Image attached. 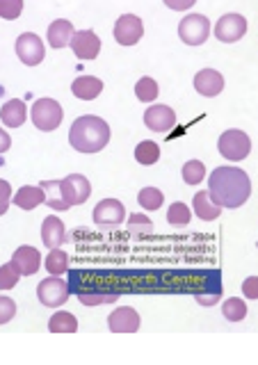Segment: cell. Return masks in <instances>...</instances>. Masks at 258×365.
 <instances>
[{
	"label": "cell",
	"instance_id": "38",
	"mask_svg": "<svg viewBox=\"0 0 258 365\" xmlns=\"http://www.w3.org/2000/svg\"><path fill=\"white\" fill-rule=\"evenodd\" d=\"M243 292L247 299H258V277H250L243 283Z\"/></svg>",
	"mask_w": 258,
	"mask_h": 365
},
{
	"label": "cell",
	"instance_id": "3",
	"mask_svg": "<svg viewBox=\"0 0 258 365\" xmlns=\"http://www.w3.org/2000/svg\"><path fill=\"white\" fill-rule=\"evenodd\" d=\"M30 112H32L34 128H39V131H44V133L55 131V128L62 124V117H64L62 105L53 98H39L32 105Z\"/></svg>",
	"mask_w": 258,
	"mask_h": 365
},
{
	"label": "cell",
	"instance_id": "2",
	"mask_svg": "<svg viewBox=\"0 0 258 365\" xmlns=\"http://www.w3.org/2000/svg\"><path fill=\"white\" fill-rule=\"evenodd\" d=\"M69 142L80 153H98L110 142V126L101 117H91V114L78 117L71 124Z\"/></svg>",
	"mask_w": 258,
	"mask_h": 365
},
{
	"label": "cell",
	"instance_id": "39",
	"mask_svg": "<svg viewBox=\"0 0 258 365\" xmlns=\"http://www.w3.org/2000/svg\"><path fill=\"white\" fill-rule=\"evenodd\" d=\"M9 146H12V137H9L3 128H0V153L9 151Z\"/></svg>",
	"mask_w": 258,
	"mask_h": 365
},
{
	"label": "cell",
	"instance_id": "14",
	"mask_svg": "<svg viewBox=\"0 0 258 365\" xmlns=\"http://www.w3.org/2000/svg\"><path fill=\"white\" fill-rule=\"evenodd\" d=\"M144 124L155 133H167L176 124V112L169 105H151L144 112Z\"/></svg>",
	"mask_w": 258,
	"mask_h": 365
},
{
	"label": "cell",
	"instance_id": "11",
	"mask_svg": "<svg viewBox=\"0 0 258 365\" xmlns=\"http://www.w3.org/2000/svg\"><path fill=\"white\" fill-rule=\"evenodd\" d=\"M71 48H73V53H76V58L82 62L96 60L98 51H101V39L96 36L94 30H78V32H73Z\"/></svg>",
	"mask_w": 258,
	"mask_h": 365
},
{
	"label": "cell",
	"instance_id": "9",
	"mask_svg": "<svg viewBox=\"0 0 258 365\" xmlns=\"http://www.w3.org/2000/svg\"><path fill=\"white\" fill-rule=\"evenodd\" d=\"M247 32V18L243 14H224L215 25V36L224 44L240 41Z\"/></svg>",
	"mask_w": 258,
	"mask_h": 365
},
{
	"label": "cell",
	"instance_id": "22",
	"mask_svg": "<svg viewBox=\"0 0 258 365\" xmlns=\"http://www.w3.org/2000/svg\"><path fill=\"white\" fill-rule=\"evenodd\" d=\"M195 213L199 219H206V222H213V219L219 217V213H222V208L215 206L213 201H210L208 192H197L195 194Z\"/></svg>",
	"mask_w": 258,
	"mask_h": 365
},
{
	"label": "cell",
	"instance_id": "8",
	"mask_svg": "<svg viewBox=\"0 0 258 365\" xmlns=\"http://www.w3.org/2000/svg\"><path fill=\"white\" fill-rule=\"evenodd\" d=\"M16 55L23 64H27V67H37V64H41L44 55H46L44 41L34 32H23L16 39Z\"/></svg>",
	"mask_w": 258,
	"mask_h": 365
},
{
	"label": "cell",
	"instance_id": "34",
	"mask_svg": "<svg viewBox=\"0 0 258 365\" xmlns=\"http://www.w3.org/2000/svg\"><path fill=\"white\" fill-rule=\"evenodd\" d=\"M18 277H21V274H18V270L12 263L3 265V267H0V290H12L18 283Z\"/></svg>",
	"mask_w": 258,
	"mask_h": 365
},
{
	"label": "cell",
	"instance_id": "28",
	"mask_svg": "<svg viewBox=\"0 0 258 365\" xmlns=\"http://www.w3.org/2000/svg\"><path fill=\"white\" fill-rule=\"evenodd\" d=\"M135 94L137 98L142 100V103H151V100L158 98V82H155L153 78H142V80H137V85H135Z\"/></svg>",
	"mask_w": 258,
	"mask_h": 365
},
{
	"label": "cell",
	"instance_id": "23",
	"mask_svg": "<svg viewBox=\"0 0 258 365\" xmlns=\"http://www.w3.org/2000/svg\"><path fill=\"white\" fill-rule=\"evenodd\" d=\"M49 331L51 333H76L78 331V319L67 310H60L49 319Z\"/></svg>",
	"mask_w": 258,
	"mask_h": 365
},
{
	"label": "cell",
	"instance_id": "20",
	"mask_svg": "<svg viewBox=\"0 0 258 365\" xmlns=\"http://www.w3.org/2000/svg\"><path fill=\"white\" fill-rule=\"evenodd\" d=\"M25 117H27V109H25V103L18 98H12L7 100V103L3 105V109H0V119L5 121V126L9 128H18L25 124Z\"/></svg>",
	"mask_w": 258,
	"mask_h": 365
},
{
	"label": "cell",
	"instance_id": "12",
	"mask_svg": "<svg viewBox=\"0 0 258 365\" xmlns=\"http://www.w3.org/2000/svg\"><path fill=\"white\" fill-rule=\"evenodd\" d=\"M126 219V208L117 199H103L94 208V222L98 226H119Z\"/></svg>",
	"mask_w": 258,
	"mask_h": 365
},
{
	"label": "cell",
	"instance_id": "33",
	"mask_svg": "<svg viewBox=\"0 0 258 365\" xmlns=\"http://www.w3.org/2000/svg\"><path fill=\"white\" fill-rule=\"evenodd\" d=\"M80 299V304H85V306H98V304H112V301L119 299V292H105V295H87V292H80L78 295Z\"/></svg>",
	"mask_w": 258,
	"mask_h": 365
},
{
	"label": "cell",
	"instance_id": "41",
	"mask_svg": "<svg viewBox=\"0 0 258 365\" xmlns=\"http://www.w3.org/2000/svg\"><path fill=\"white\" fill-rule=\"evenodd\" d=\"M222 295V292H219ZM219 295H213V297H197V301H201V304H213V301L219 299Z\"/></svg>",
	"mask_w": 258,
	"mask_h": 365
},
{
	"label": "cell",
	"instance_id": "7",
	"mask_svg": "<svg viewBox=\"0 0 258 365\" xmlns=\"http://www.w3.org/2000/svg\"><path fill=\"white\" fill-rule=\"evenodd\" d=\"M37 297L46 306V308H58L62 304H67L69 299V286L67 281L60 279V277H49L39 283L37 288Z\"/></svg>",
	"mask_w": 258,
	"mask_h": 365
},
{
	"label": "cell",
	"instance_id": "37",
	"mask_svg": "<svg viewBox=\"0 0 258 365\" xmlns=\"http://www.w3.org/2000/svg\"><path fill=\"white\" fill-rule=\"evenodd\" d=\"M9 204H12V187L7 180H0V215L7 213Z\"/></svg>",
	"mask_w": 258,
	"mask_h": 365
},
{
	"label": "cell",
	"instance_id": "31",
	"mask_svg": "<svg viewBox=\"0 0 258 365\" xmlns=\"http://www.w3.org/2000/svg\"><path fill=\"white\" fill-rule=\"evenodd\" d=\"M167 219L174 226H186L192 219V210L186 204H172L167 210Z\"/></svg>",
	"mask_w": 258,
	"mask_h": 365
},
{
	"label": "cell",
	"instance_id": "5",
	"mask_svg": "<svg viewBox=\"0 0 258 365\" xmlns=\"http://www.w3.org/2000/svg\"><path fill=\"white\" fill-rule=\"evenodd\" d=\"M217 149L226 160L240 162L252 153V140H250V135L243 131H226L219 135Z\"/></svg>",
	"mask_w": 258,
	"mask_h": 365
},
{
	"label": "cell",
	"instance_id": "30",
	"mask_svg": "<svg viewBox=\"0 0 258 365\" xmlns=\"http://www.w3.org/2000/svg\"><path fill=\"white\" fill-rule=\"evenodd\" d=\"M137 201H140V206L144 210H158L162 206V192L160 190H155V187H144L140 190V194H137Z\"/></svg>",
	"mask_w": 258,
	"mask_h": 365
},
{
	"label": "cell",
	"instance_id": "29",
	"mask_svg": "<svg viewBox=\"0 0 258 365\" xmlns=\"http://www.w3.org/2000/svg\"><path fill=\"white\" fill-rule=\"evenodd\" d=\"M206 176V167L201 160H190L183 164V180L188 182V185H197Z\"/></svg>",
	"mask_w": 258,
	"mask_h": 365
},
{
	"label": "cell",
	"instance_id": "25",
	"mask_svg": "<svg viewBox=\"0 0 258 365\" xmlns=\"http://www.w3.org/2000/svg\"><path fill=\"white\" fill-rule=\"evenodd\" d=\"M160 158V146L151 142V140H146V142H140L137 144V149H135V160L140 162V164H155Z\"/></svg>",
	"mask_w": 258,
	"mask_h": 365
},
{
	"label": "cell",
	"instance_id": "13",
	"mask_svg": "<svg viewBox=\"0 0 258 365\" xmlns=\"http://www.w3.org/2000/svg\"><path fill=\"white\" fill-rule=\"evenodd\" d=\"M108 326L112 333H135L140 331V315H137L135 308L122 306L108 317Z\"/></svg>",
	"mask_w": 258,
	"mask_h": 365
},
{
	"label": "cell",
	"instance_id": "4",
	"mask_svg": "<svg viewBox=\"0 0 258 365\" xmlns=\"http://www.w3.org/2000/svg\"><path fill=\"white\" fill-rule=\"evenodd\" d=\"M89 194H91V182L82 176V173H69L67 178L60 180V197H62V204L67 210L71 206L85 204Z\"/></svg>",
	"mask_w": 258,
	"mask_h": 365
},
{
	"label": "cell",
	"instance_id": "36",
	"mask_svg": "<svg viewBox=\"0 0 258 365\" xmlns=\"http://www.w3.org/2000/svg\"><path fill=\"white\" fill-rule=\"evenodd\" d=\"M14 315H16V304H14V299L0 297V324H7L9 319H14Z\"/></svg>",
	"mask_w": 258,
	"mask_h": 365
},
{
	"label": "cell",
	"instance_id": "18",
	"mask_svg": "<svg viewBox=\"0 0 258 365\" xmlns=\"http://www.w3.org/2000/svg\"><path fill=\"white\" fill-rule=\"evenodd\" d=\"M71 91H73V96L80 98V100H91L103 91V82L94 76H80V78L73 80Z\"/></svg>",
	"mask_w": 258,
	"mask_h": 365
},
{
	"label": "cell",
	"instance_id": "27",
	"mask_svg": "<svg viewBox=\"0 0 258 365\" xmlns=\"http://www.w3.org/2000/svg\"><path fill=\"white\" fill-rule=\"evenodd\" d=\"M222 313H224V317L228 319V322H240V319L247 317V306H245L243 299L231 297L222 304Z\"/></svg>",
	"mask_w": 258,
	"mask_h": 365
},
{
	"label": "cell",
	"instance_id": "10",
	"mask_svg": "<svg viewBox=\"0 0 258 365\" xmlns=\"http://www.w3.org/2000/svg\"><path fill=\"white\" fill-rule=\"evenodd\" d=\"M142 34H144V25L140 21V16L135 14L119 16V21L115 23V39L122 46H135L142 39Z\"/></svg>",
	"mask_w": 258,
	"mask_h": 365
},
{
	"label": "cell",
	"instance_id": "32",
	"mask_svg": "<svg viewBox=\"0 0 258 365\" xmlns=\"http://www.w3.org/2000/svg\"><path fill=\"white\" fill-rule=\"evenodd\" d=\"M128 231H131L133 235H146L153 231V222L146 215H140L135 213L128 217Z\"/></svg>",
	"mask_w": 258,
	"mask_h": 365
},
{
	"label": "cell",
	"instance_id": "35",
	"mask_svg": "<svg viewBox=\"0 0 258 365\" xmlns=\"http://www.w3.org/2000/svg\"><path fill=\"white\" fill-rule=\"evenodd\" d=\"M23 12V0H0V18L14 21Z\"/></svg>",
	"mask_w": 258,
	"mask_h": 365
},
{
	"label": "cell",
	"instance_id": "19",
	"mask_svg": "<svg viewBox=\"0 0 258 365\" xmlns=\"http://www.w3.org/2000/svg\"><path fill=\"white\" fill-rule=\"evenodd\" d=\"M71 39H73V25L71 21H53L49 25V44L53 48H67L71 46Z\"/></svg>",
	"mask_w": 258,
	"mask_h": 365
},
{
	"label": "cell",
	"instance_id": "24",
	"mask_svg": "<svg viewBox=\"0 0 258 365\" xmlns=\"http://www.w3.org/2000/svg\"><path fill=\"white\" fill-rule=\"evenodd\" d=\"M39 187L44 190V197H46L44 204L49 206L51 210H58V213L67 210L62 204V197H60V180H41Z\"/></svg>",
	"mask_w": 258,
	"mask_h": 365
},
{
	"label": "cell",
	"instance_id": "16",
	"mask_svg": "<svg viewBox=\"0 0 258 365\" xmlns=\"http://www.w3.org/2000/svg\"><path fill=\"white\" fill-rule=\"evenodd\" d=\"M195 89L201 96L213 98L224 89V76L215 69H201L195 76Z\"/></svg>",
	"mask_w": 258,
	"mask_h": 365
},
{
	"label": "cell",
	"instance_id": "6",
	"mask_svg": "<svg viewBox=\"0 0 258 365\" xmlns=\"http://www.w3.org/2000/svg\"><path fill=\"white\" fill-rule=\"evenodd\" d=\"M210 34V21L204 14H190L179 23V36L188 46H201Z\"/></svg>",
	"mask_w": 258,
	"mask_h": 365
},
{
	"label": "cell",
	"instance_id": "17",
	"mask_svg": "<svg viewBox=\"0 0 258 365\" xmlns=\"http://www.w3.org/2000/svg\"><path fill=\"white\" fill-rule=\"evenodd\" d=\"M41 240H44L46 246H49V251L51 249H60L62 242L67 240V231H64L62 219H58V217H44Z\"/></svg>",
	"mask_w": 258,
	"mask_h": 365
},
{
	"label": "cell",
	"instance_id": "26",
	"mask_svg": "<svg viewBox=\"0 0 258 365\" xmlns=\"http://www.w3.org/2000/svg\"><path fill=\"white\" fill-rule=\"evenodd\" d=\"M69 267V255L60 249H51V253L46 255V270H49L51 277H60Z\"/></svg>",
	"mask_w": 258,
	"mask_h": 365
},
{
	"label": "cell",
	"instance_id": "21",
	"mask_svg": "<svg viewBox=\"0 0 258 365\" xmlns=\"http://www.w3.org/2000/svg\"><path fill=\"white\" fill-rule=\"evenodd\" d=\"M46 201V197H44V190L41 187H34V185H25V187H21L14 194V201L12 204L14 206H18L21 210H34L37 206H41Z\"/></svg>",
	"mask_w": 258,
	"mask_h": 365
},
{
	"label": "cell",
	"instance_id": "15",
	"mask_svg": "<svg viewBox=\"0 0 258 365\" xmlns=\"http://www.w3.org/2000/svg\"><path fill=\"white\" fill-rule=\"evenodd\" d=\"M12 265L18 270L21 277H32V274L39 272L41 265V253L34 249V246H18L12 255Z\"/></svg>",
	"mask_w": 258,
	"mask_h": 365
},
{
	"label": "cell",
	"instance_id": "40",
	"mask_svg": "<svg viewBox=\"0 0 258 365\" xmlns=\"http://www.w3.org/2000/svg\"><path fill=\"white\" fill-rule=\"evenodd\" d=\"M169 7H174V9H188V7H192V0H183V3H167Z\"/></svg>",
	"mask_w": 258,
	"mask_h": 365
},
{
	"label": "cell",
	"instance_id": "1",
	"mask_svg": "<svg viewBox=\"0 0 258 365\" xmlns=\"http://www.w3.org/2000/svg\"><path fill=\"white\" fill-rule=\"evenodd\" d=\"M252 194L250 176L238 167H217L208 178V197L219 208H240Z\"/></svg>",
	"mask_w": 258,
	"mask_h": 365
}]
</instances>
